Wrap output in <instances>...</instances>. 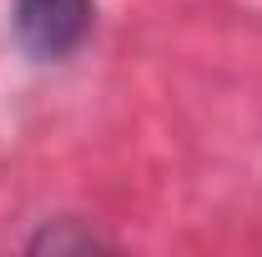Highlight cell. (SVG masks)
<instances>
[{
	"label": "cell",
	"mask_w": 262,
	"mask_h": 257,
	"mask_svg": "<svg viewBox=\"0 0 262 257\" xmlns=\"http://www.w3.org/2000/svg\"><path fill=\"white\" fill-rule=\"evenodd\" d=\"M96 0H15L10 26L31 61H66L91 31Z\"/></svg>",
	"instance_id": "obj_1"
}]
</instances>
